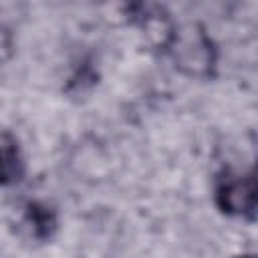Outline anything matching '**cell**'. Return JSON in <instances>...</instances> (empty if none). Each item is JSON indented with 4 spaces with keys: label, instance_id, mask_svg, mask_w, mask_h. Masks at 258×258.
<instances>
[{
    "label": "cell",
    "instance_id": "7a4b0ae2",
    "mask_svg": "<svg viewBox=\"0 0 258 258\" xmlns=\"http://www.w3.org/2000/svg\"><path fill=\"white\" fill-rule=\"evenodd\" d=\"M216 206L236 218H254L256 214V177L252 171H226L216 181Z\"/></svg>",
    "mask_w": 258,
    "mask_h": 258
},
{
    "label": "cell",
    "instance_id": "3957f363",
    "mask_svg": "<svg viewBox=\"0 0 258 258\" xmlns=\"http://www.w3.org/2000/svg\"><path fill=\"white\" fill-rule=\"evenodd\" d=\"M24 173L26 161L18 139L10 131L0 129V185H14L22 181Z\"/></svg>",
    "mask_w": 258,
    "mask_h": 258
},
{
    "label": "cell",
    "instance_id": "6da1fadb",
    "mask_svg": "<svg viewBox=\"0 0 258 258\" xmlns=\"http://www.w3.org/2000/svg\"><path fill=\"white\" fill-rule=\"evenodd\" d=\"M173 64L196 79H208L216 64V48L210 34L200 24L173 26L171 36L165 44Z\"/></svg>",
    "mask_w": 258,
    "mask_h": 258
},
{
    "label": "cell",
    "instance_id": "277c9868",
    "mask_svg": "<svg viewBox=\"0 0 258 258\" xmlns=\"http://www.w3.org/2000/svg\"><path fill=\"white\" fill-rule=\"evenodd\" d=\"M24 226L36 240H46L56 230V214L42 202H30L24 208Z\"/></svg>",
    "mask_w": 258,
    "mask_h": 258
}]
</instances>
